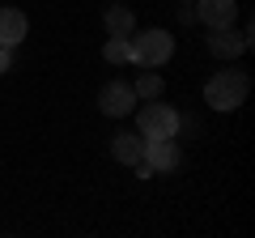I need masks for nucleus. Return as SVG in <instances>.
Listing matches in <instances>:
<instances>
[{"label":"nucleus","mask_w":255,"mask_h":238,"mask_svg":"<svg viewBox=\"0 0 255 238\" xmlns=\"http://www.w3.org/2000/svg\"><path fill=\"white\" fill-rule=\"evenodd\" d=\"M247 90H251V77L238 73V68H226V73H213L209 85H204V102H209L213 111H238L247 102Z\"/></svg>","instance_id":"obj_1"},{"label":"nucleus","mask_w":255,"mask_h":238,"mask_svg":"<svg viewBox=\"0 0 255 238\" xmlns=\"http://www.w3.org/2000/svg\"><path fill=\"white\" fill-rule=\"evenodd\" d=\"M128 51H132L128 64H136V68H162L166 60L174 55V34H166V30H132Z\"/></svg>","instance_id":"obj_2"},{"label":"nucleus","mask_w":255,"mask_h":238,"mask_svg":"<svg viewBox=\"0 0 255 238\" xmlns=\"http://www.w3.org/2000/svg\"><path fill=\"white\" fill-rule=\"evenodd\" d=\"M183 128V115L174 107H166L162 98H145V107L136 111V132L140 136H179Z\"/></svg>","instance_id":"obj_3"},{"label":"nucleus","mask_w":255,"mask_h":238,"mask_svg":"<svg viewBox=\"0 0 255 238\" xmlns=\"http://www.w3.org/2000/svg\"><path fill=\"white\" fill-rule=\"evenodd\" d=\"M136 90L128 81H107L98 90V107H102V115H111V119H124L128 111H136Z\"/></svg>","instance_id":"obj_4"},{"label":"nucleus","mask_w":255,"mask_h":238,"mask_svg":"<svg viewBox=\"0 0 255 238\" xmlns=\"http://www.w3.org/2000/svg\"><path fill=\"white\" fill-rule=\"evenodd\" d=\"M145 162L153 166V174L179 170V162H183L179 140H174V136H149V140H145Z\"/></svg>","instance_id":"obj_5"},{"label":"nucleus","mask_w":255,"mask_h":238,"mask_svg":"<svg viewBox=\"0 0 255 238\" xmlns=\"http://www.w3.org/2000/svg\"><path fill=\"white\" fill-rule=\"evenodd\" d=\"M196 17L209 30H230L238 21V0H196Z\"/></svg>","instance_id":"obj_6"},{"label":"nucleus","mask_w":255,"mask_h":238,"mask_svg":"<svg viewBox=\"0 0 255 238\" xmlns=\"http://www.w3.org/2000/svg\"><path fill=\"white\" fill-rule=\"evenodd\" d=\"M243 51H247V38L234 34V26H230V30H209V55H213V60L234 64Z\"/></svg>","instance_id":"obj_7"},{"label":"nucleus","mask_w":255,"mask_h":238,"mask_svg":"<svg viewBox=\"0 0 255 238\" xmlns=\"http://www.w3.org/2000/svg\"><path fill=\"white\" fill-rule=\"evenodd\" d=\"M26 34H30V17L21 9H13V4H4L0 9V43L17 47V43H26Z\"/></svg>","instance_id":"obj_8"},{"label":"nucleus","mask_w":255,"mask_h":238,"mask_svg":"<svg viewBox=\"0 0 255 238\" xmlns=\"http://www.w3.org/2000/svg\"><path fill=\"white\" fill-rule=\"evenodd\" d=\"M111 157H115L119 166H136L140 157H145V136H140V132H115V136H111Z\"/></svg>","instance_id":"obj_9"},{"label":"nucleus","mask_w":255,"mask_h":238,"mask_svg":"<svg viewBox=\"0 0 255 238\" xmlns=\"http://www.w3.org/2000/svg\"><path fill=\"white\" fill-rule=\"evenodd\" d=\"M102 26H107L111 38H132V30H136V13L128 9V4H111V9L102 13Z\"/></svg>","instance_id":"obj_10"},{"label":"nucleus","mask_w":255,"mask_h":238,"mask_svg":"<svg viewBox=\"0 0 255 238\" xmlns=\"http://www.w3.org/2000/svg\"><path fill=\"white\" fill-rule=\"evenodd\" d=\"M136 98L145 102V98H162V90H166V81H162V73L157 68H140V77H136Z\"/></svg>","instance_id":"obj_11"},{"label":"nucleus","mask_w":255,"mask_h":238,"mask_svg":"<svg viewBox=\"0 0 255 238\" xmlns=\"http://www.w3.org/2000/svg\"><path fill=\"white\" fill-rule=\"evenodd\" d=\"M102 60H107V64H128V60H132V51H128V38H107V47H102Z\"/></svg>","instance_id":"obj_12"},{"label":"nucleus","mask_w":255,"mask_h":238,"mask_svg":"<svg viewBox=\"0 0 255 238\" xmlns=\"http://www.w3.org/2000/svg\"><path fill=\"white\" fill-rule=\"evenodd\" d=\"M9 64H13V47L0 43V73H9Z\"/></svg>","instance_id":"obj_13"},{"label":"nucleus","mask_w":255,"mask_h":238,"mask_svg":"<svg viewBox=\"0 0 255 238\" xmlns=\"http://www.w3.org/2000/svg\"><path fill=\"white\" fill-rule=\"evenodd\" d=\"M179 4H196V0H179Z\"/></svg>","instance_id":"obj_14"}]
</instances>
